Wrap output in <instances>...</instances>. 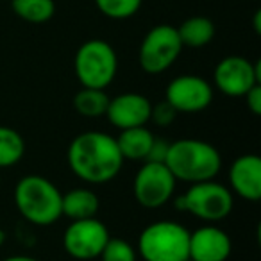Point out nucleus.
<instances>
[{"mask_svg": "<svg viewBox=\"0 0 261 261\" xmlns=\"http://www.w3.org/2000/svg\"><path fill=\"white\" fill-rule=\"evenodd\" d=\"M66 161L72 174L81 181L88 185H106L122 172L125 160L111 135L86 130L70 142Z\"/></svg>", "mask_w": 261, "mask_h": 261, "instance_id": "1", "label": "nucleus"}, {"mask_svg": "<svg viewBox=\"0 0 261 261\" xmlns=\"http://www.w3.org/2000/svg\"><path fill=\"white\" fill-rule=\"evenodd\" d=\"M165 165L175 181L195 185L217 177L222 168V156L211 143L195 138H182L168 143Z\"/></svg>", "mask_w": 261, "mask_h": 261, "instance_id": "2", "label": "nucleus"}, {"mask_svg": "<svg viewBox=\"0 0 261 261\" xmlns=\"http://www.w3.org/2000/svg\"><path fill=\"white\" fill-rule=\"evenodd\" d=\"M63 193L47 177L38 174L23 175L15 186V206L29 224L47 227L63 217Z\"/></svg>", "mask_w": 261, "mask_h": 261, "instance_id": "3", "label": "nucleus"}, {"mask_svg": "<svg viewBox=\"0 0 261 261\" xmlns=\"http://www.w3.org/2000/svg\"><path fill=\"white\" fill-rule=\"evenodd\" d=\"M190 231L182 224L161 220L147 225L138 236V254L145 261L188 259Z\"/></svg>", "mask_w": 261, "mask_h": 261, "instance_id": "4", "label": "nucleus"}, {"mask_svg": "<svg viewBox=\"0 0 261 261\" xmlns=\"http://www.w3.org/2000/svg\"><path fill=\"white\" fill-rule=\"evenodd\" d=\"M75 77L83 88L106 90L118 70L116 52L104 40H88L77 48L73 59Z\"/></svg>", "mask_w": 261, "mask_h": 261, "instance_id": "5", "label": "nucleus"}, {"mask_svg": "<svg viewBox=\"0 0 261 261\" xmlns=\"http://www.w3.org/2000/svg\"><path fill=\"white\" fill-rule=\"evenodd\" d=\"M234 206L232 192L215 179L190 185L182 195L175 199V207L210 224L227 218Z\"/></svg>", "mask_w": 261, "mask_h": 261, "instance_id": "6", "label": "nucleus"}, {"mask_svg": "<svg viewBox=\"0 0 261 261\" xmlns=\"http://www.w3.org/2000/svg\"><path fill=\"white\" fill-rule=\"evenodd\" d=\"M182 48L177 27L160 23L143 36L138 50L140 68L150 75L167 72L177 61Z\"/></svg>", "mask_w": 261, "mask_h": 261, "instance_id": "7", "label": "nucleus"}, {"mask_svg": "<svg viewBox=\"0 0 261 261\" xmlns=\"http://www.w3.org/2000/svg\"><path fill=\"white\" fill-rule=\"evenodd\" d=\"M175 177L165 163L145 161L138 168L133 182L136 202L145 210H160L170 202L175 192Z\"/></svg>", "mask_w": 261, "mask_h": 261, "instance_id": "8", "label": "nucleus"}, {"mask_svg": "<svg viewBox=\"0 0 261 261\" xmlns=\"http://www.w3.org/2000/svg\"><path fill=\"white\" fill-rule=\"evenodd\" d=\"M215 86L225 97L242 98L256 84H261V63H252L242 56H227L213 72Z\"/></svg>", "mask_w": 261, "mask_h": 261, "instance_id": "9", "label": "nucleus"}, {"mask_svg": "<svg viewBox=\"0 0 261 261\" xmlns=\"http://www.w3.org/2000/svg\"><path fill=\"white\" fill-rule=\"evenodd\" d=\"M109 240V231L97 217L72 220L63 234V247L73 259L88 261L100 256Z\"/></svg>", "mask_w": 261, "mask_h": 261, "instance_id": "10", "label": "nucleus"}, {"mask_svg": "<svg viewBox=\"0 0 261 261\" xmlns=\"http://www.w3.org/2000/svg\"><path fill=\"white\" fill-rule=\"evenodd\" d=\"M165 100L177 113H200L213 102V88L200 75H179L168 83Z\"/></svg>", "mask_w": 261, "mask_h": 261, "instance_id": "11", "label": "nucleus"}, {"mask_svg": "<svg viewBox=\"0 0 261 261\" xmlns=\"http://www.w3.org/2000/svg\"><path fill=\"white\" fill-rule=\"evenodd\" d=\"M150 100L142 93H120L109 98L106 116L109 123L116 129H130V127L147 125L150 120Z\"/></svg>", "mask_w": 261, "mask_h": 261, "instance_id": "12", "label": "nucleus"}, {"mask_svg": "<svg viewBox=\"0 0 261 261\" xmlns=\"http://www.w3.org/2000/svg\"><path fill=\"white\" fill-rule=\"evenodd\" d=\"M232 243L224 229L213 224L202 225L190 232L188 257L193 261H227Z\"/></svg>", "mask_w": 261, "mask_h": 261, "instance_id": "13", "label": "nucleus"}, {"mask_svg": "<svg viewBox=\"0 0 261 261\" xmlns=\"http://www.w3.org/2000/svg\"><path fill=\"white\" fill-rule=\"evenodd\" d=\"M231 192L249 202L261 199V158L257 154H243L232 161L229 168Z\"/></svg>", "mask_w": 261, "mask_h": 261, "instance_id": "14", "label": "nucleus"}, {"mask_svg": "<svg viewBox=\"0 0 261 261\" xmlns=\"http://www.w3.org/2000/svg\"><path fill=\"white\" fill-rule=\"evenodd\" d=\"M115 140L123 160L145 161L156 136L152 135V130H149L145 125H142L120 130V135Z\"/></svg>", "mask_w": 261, "mask_h": 261, "instance_id": "15", "label": "nucleus"}, {"mask_svg": "<svg viewBox=\"0 0 261 261\" xmlns=\"http://www.w3.org/2000/svg\"><path fill=\"white\" fill-rule=\"evenodd\" d=\"M98 200L97 193L90 188H73L63 193L61 197V211L70 220H84V218L97 217Z\"/></svg>", "mask_w": 261, "mask_h": 261, "instance_id": "16", "label": "nucleus"}, {"mask_svg": "<svg viewBox=\"0 0 261 261\" xmlns=\"http://www.w3.org/2000/svg\"><path fill=\"white\" fill-rule=\"evenodd\" d=\"M177 34L182 47H206L215 38V23L206 16H192L177 27Z\"/></svg>", "mask_w": 261, "mask_h": 261, "instance_id": "17", "label": "nucleus"}, {"mask_svg": "<svg viewBox=\"0 0 261 261\" xmlns=\"http://www.w3.org/2000/svg\"><path fill=\"white\" fill-rule=\"evenodd\" d=\"M73 109L81 116L86 118H97L106 115V109L109 104V97L104 90H95V88H81L73 95Z\"/></svg>", "mask_w": 261, "mask_h": 261, "instance_id": "18", "label": "nucleus"}, {"mask_svg": "<svg viewBox=\"0 0 261 261\" xmlns=\"http://www.w3.org/2000/svg\"><path fill=\"white\" fill-rule=\"evenodd\" d=\"M13 13L27 23H45L56 15L54 0H9Z\"/></svg>", "mask_w": 261, "mask_h": 261, "instance_id": "19", "label": "nucleus"}, {"mask_svg": "<svg viewBox=\"0 0 261 261\" xmlns=\"http://www.w3.org/2000/svg\"><path fill=\"white\" fill-rule=\"evenodd\" d=\"M25 154V142L18 130L0 125V168H11Z\"/></svg>", "mask_w": 261, "mask_h": 261, "instance_id": "20", "label": "nucleus"}, {"mask_svg": "<svg viewBox=\"0 0 261 261\" xmlns=\"http://www.w3.org/2000/svg\"><path fill=\"white\" fill-rule=\"evenodd\" d=\"M143 0H95V6L104 16L111 20H127L142 8Z\"/></svg>", "mask_w": 261, "mask_h": 261, "instance_id": "21", "label": "nucleus"}, {"mask_svg": "<svg viewBox=\"0 0 261 261\" xmlns=\"http://www.w3.org/2000/svg\"><path fill=\"white\" fill-rule=\"evenodd\" d=\"M100 261H136L138 254L136 249L123 238H111L104 245L100 252Z\"/></svg>", "mask_w": 261, "mask_h": 261, "instance_id": "22", "label": "nucleus"}, {"mask_svg": "<svg viewBox=\"0 0 261 261\" xmlns=\"http://www.w3.org/2000/svg\"><path fill=\"white\" fill-rule=\"evenodd\" d=\"M175 116H177V111L167 100L152 104L150 108V120L160 127H168L175 120Z\"/></svg>", "mask_w": 261, "mask_h": 261, "instance_id": "23", "label": "nucleus"}, {"mask_svg": "<svg viewBox=\"0 0 261 261\" xmlns=\"http://www.w3.org/2000/svg\"><path fill=\"white\" fill-rule=\"evenodd\" d=\"M243 98H245L249 111L252 113V115L259 116L261 115V84H256V86L250 88V90L243 95Z\"/></svg>", "mask_w": 261, "mask_h": 261, "instance_id": "24", "label": "nucleus"}, {"mask_svg": "<svg viewBox=\"0 0 261 261\" xmlns=\"http://www.w3.org/2000/svg\"><path fill=\"white\" fill-rule=\"evenodd\" d=\"M168 152V142L165 140H154L152 147H150V152L147 156L145 161H154V163H165V158Z\"/></svg>", "mask_w": 261, "mask_h": 261, "instance_id": "25", "label": "nucleus"}, {"mask_svg": "<svg viewBox=\"0 0 261 261\" xmlns=\"http://www.w3.org/2000/svg\"><path fill=\"white\" fill-rule=\"evenodd\" d=\"M4 261H40V259H36V257H33V256H25V254H16V256L6 257Z\"/></svg>", "mask_w": 261, "mask_h": 261, "instance_id": "26", "label": "nucleus"}, {"mask_svg": "<svg viewBox=\"0 0 261 261\" xmlns=\"http://www.w3.org/2000/svg\"><path fill=\"white\" fill-rule=\"evenodd\" d=\"M259 18H261V13L257 11V13H256V16H254V29H256V33H257V34L261 33V29H259Z\"/></svg>", "mask_w": 261, "mask_h": 261, "instance_id": "27", "label": "nucleus"}, {"mask_svg": "<svg viewBox=\"0 0 261 261\" xmlns=\"http://www.w3.org/2000/svg\"><path fill=\"white\" fill-rule=\"evenodd\" d=\"M4 243H6V231L4 229H0V247L4 245Z\"/></svg>", "mask_w": 261, "mask_h": 261, "instance_id": "28", "label": "nucleus"}, {"mask_svg": "<svg viewBox=\"0 0 261 261\" xmlns=\"http://www.w3.org/2000/svg\"><path fill=\"white\" fill-rule=\"evenodd\" d=\"M185 261H193V259H190V257H188V259H185Z\"/></svg>", "mask_w": 261, "mask_h": 261, "instance_id": "29", "label": "nucleus"}]
</instances>
